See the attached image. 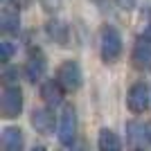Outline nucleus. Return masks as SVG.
Segmentation results:
<instances>
[{
    "instance_id": "obj_1",
    "label": "nucleus",
    "mask_w": 151,
    "mask_h": 151,
    "mask_svg": "<svg viewBox=\"0 0 151 151\" xmlns=\"http://www.w3.org/2000/svg\"><path fill=\"white\" fill-rule=\"evenodd\" d=\"M20 111H23V93H20L18 86H5L2 95H0V113L2 117L12 120V117H18Z\"/></svg>"
},
{
    "instance_id": "obj_2",
    "label": "nucleus",
    "mask_w": 151,
    "mask_h": 151,
    "mask_svg": "<svg viewBox=\"0 0 151 151\" xmlns=\"http://www.w3.org/2000/svg\"><path fill=\"white\" fill-rule=\"evenodd\" d=\"M122 54V36L115 27L106 25L101 29V59L106 63L115 61Z\"/></svg>"
},
{
    "instance_id": "obj_3",
    "label": "nucleus",
    "mask_w": 151,
    "mask_h": 151,
    "mask_svg": "<svg viewBox=\"0 0 151 151\" xmlns=\"http://www.w3.org/2000/svg\"><path fill=\"white\" fill-rule=\"evenodd\" d=\"M57 79L65 90H77L81 86V68H79V63L77 61H63L59 65V72H57Z\"/></svg>"
},
{
    "instance_id": "obj_4",
    "label": "nucleus",
    "mask_w": 151,
    "mask_h": 151,
    "mask_svg": "<svg viewBox=\"0 0 151 151\" xmlns=\"http://www.w3.org/2000/svg\"><path fill=\"white\" fill-rule=\"evenodd\" d=\"M75 138H77V113L72 106H68L61 115V122H59V140H61V145H72Z\"/></svg>"
},
{
    "instance_id": "obj_5",
    "label": "nucleus",
    "mask_w": 151,
    "mask_h": 151,
    "mask_svg": "<svg viewBox=\"0 0 151 151\" xmlns=\"http://www.w3.org/2000/svg\"><path fill=\"white\" fill-rule=\"evenodd\" d=\"M126 104L133 113H145L149 108V88L147 83H133L131 90H129V97H126Z\"/></svg>"
},
{
    "instance_id": "obj_6",
    "label": "nucleus",
    "mask_w": 151,
    "mask_h": 151,
    "mask_svg": "<svg viewBox=\"0 0 151 151\" xmlns=\"http://www.w3.org/2000/svg\"><path fill=\"white\" fill-rule=\"evenodd\" d=\"M131 59H133V65L140 68V70L151 68V41L147 36L138 38V43H135V47H133Z\"/></svg>"
},
{
    "instance_id": "obj_7",
    "label": "nucleus",
    "mask_w": 151,
    "mask_h": 151,
    "mask_svg": "<svg viewBox=\"0 0 151 151\" xmlns=\"http://www.w3.org/2000/svg\"><path fill=\"white\" fill-rule=\"evenodd\" d=\"M32 126L38 133H43V135L52 133L54 131V113H52L50 108H36L32 113Z\"/></svg>"
},
{
    "instance_id": "obj_8",
    "label": "nucleus",
    "mask_w": 151,
    "mask_h": 151,
    "mask_svg": "<svg viewBox=\"0 0 151 151\" xmlns=\"http://www.w3.org/2000/svg\"><path fill=\"white\" fill-rule=\"evenodd\" d=\"M23 145H25V138L20 129L7 126L2 131V151H23Z\"/></svg>"
},
{
    "instance_id": "obj_9",
    "label": "nucleus",
    "mask_w": 151,
    "mask_h": 151,
    "mask_svg": "<svg viewBox=\"0 0 151 151\" xmlns=\"http://www.w3.org/2000/svg\"><path fill=\"white\" fill-rule=\"evenodd\" d=\"M63 86L59 83V79H47V81L41 86V97H43L50 106H59L63 101Z\"/></svg>"
},
{
    "instance_id": "obj_10",
    "label": "nucleus",
    "mask_w": 151,
    "mask_h": 151,
    "mask_svg": "<svg viewBox=\"0 0 151 151\" xmlns=\"http://www.w3.org/2000/svg\"><path fill=\"white\" fill-rule=\"evenodd\" d=\"M45 68H47V61H45L43 54H41V52L32 54L29 61H27V65H25L27 79H29V81H38V79L45 75Z\"/></svg>"
},
{
    "instance_id": "obj_11",
    "label": "nucleus",
    "mask_w": 151,
    "mask_h": 151,
    "mask_svg": "<svg viewBox=\"0 0 151 151\" xmlns=\"http://www.w3.org/2000/svg\"><path fill=\"white\" fill-rule=\"evenodd\" d=\"M99 151H122V142L117 138V133L111 129H101L99 131V140H97Z\"/></svg>"
},
{
    "instance_id": "obj_12",
    "label": "nucleus",
    "mask_w": 151,
    "mask_h": 151,
    "mask_svg": "<svg viewBox=\"0 0 151 151\" xmlns=\"http://www.w3.org/2000/svg\"><path fill=\"white\" fill-rule=\"evenodd\" d=\"M0 25H2V32H7V34L18 32V14L2 12V16H0Z\"/></svg>"
},
{
    "instance_id": "obj_13",
    "label": "nucleus",
    "mask_w": 151,
    "mask_h": 151,
    "mask_svg": "<svg viewBox=\"0 0 151 151\" xmlns=\"http://www.w3.org/2000/svg\"><path fill=\"white\" fill-rule=\"evenodd\" d=\"M47 29H50V36H52V38H57L61 45H65V41H68V34H65V25H63V23H52Z\"/></svg>"
},
{
    "instance_id": "obj_14",
    "label": "nucleus",
    "mask_w": 151,
    "mask_h": 151,
    "mask_svg": "<svg viewBox=\"0 0 151 151\" xmlns=\"http://www.w3.org/2000/svg\"><path fill=\"white\" fill-rule=\"evenodd\" d=\"M12 54H14V45L9 41H2L0 43V61H9Z\"/></svg>"
},
{
    "instance_id": "obj_15",
    "label": "nucleus",
    "mask_w": 151,
    "mask_h": 151,
    "mask_svg": "<svg viewBox=\"0 0 151 151\" xmlns=\"http://www.w3.org/2000/svg\"><path fill=\"white\" fill-rule=\"evenodd\" d=\"M120 5L124 7V9H131V7L135 5V0H120Z\"/></svg>"
},
{
    "instance_id": "obj_16",
    "label": "nucleus",
    "mask_w": 151,
    "mask_h": 151,
    "mask_svg": "<svg viewBox=\"0 0 151 151\" xmlns=\"http://www.w3.org/2000/svg\"><path fill=\"white\" fill-rule=\"evenodd\" d=\"M145 135L149 138V142H151V122H147V124H145Z\"/></svg>"
},
{
    "instance_id": "obj_17",
    "label": "nucleus",
    "mask_w": 151,
    "mask_h": 151,
    "mask_svg": "<svg viewBox=\"0 0 151 151\" xmlns=\"http://www.w3.org/2000/svg\"><path fill=\"white\" fill-rule=\"evenodd\" d=\"M145 36H147V38H149V41H151V25L147 27V32H145Z\"/></svg>"
},
{
    "instance_id": "obj_18",
    "label": "nucleus",
    "mask_w": 151,
    "mask_h": 151,
    "mask_svg": "<svg viewBox=\"0 0 151 151\" xmlns=\"http://www.w3.org/2000/svg\"><path fill=\"white\" fill-rule=\"evenodd\" d=\"M32 151H45V149H43V147H34Z\"/></svg>"
},
{
    "instance_id": "obj_19",
    "label": "nucleus",
    "mask_w": 151,
    "mask_h": 151,
    "mask_svg": "<svg viewBox=\"0 0 151 151\" xmlns=\"http://www.w3.org/2000/svg\"><path fill=\"white\" fill-rule=\"evenodd\" d=\"M138 151H142V149H138Z\"/></svg>"
}]
</instances>
